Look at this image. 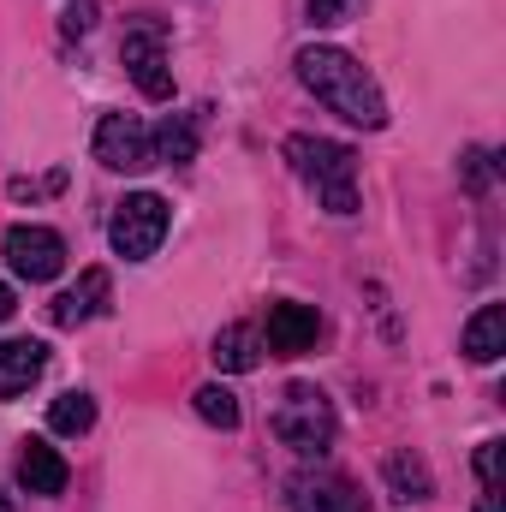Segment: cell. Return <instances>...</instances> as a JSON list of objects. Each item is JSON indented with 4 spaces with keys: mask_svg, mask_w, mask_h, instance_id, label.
<instances>
[{
    "mask_svg": "<svg viewBox=\"0 0 506 512\" xmlns=\"http://www.w3.org/2000/svg\"><path fill=\"white\" fill-rule=\"evenodd\" d=\"M298 78H304V90L328 114H340V120H352V126H364V131L387 126V102H381L376 78L346 48H298Z\"/></svg>",
    "mask_w": 506,
    "mask_h": 512,
    "instance_id": "6da1fadb",
    "label": "cell"
},
{
    "mask_svg": "<svg viewBox=\"0 0 506 512\" xmlns=\"http://www.w3.org/2000/svg\"><path fill=\"white\" fill-rule=\"evenodd\" d=\"M286 161L304 185H316L328 215H358V155L346 143L298 131V137H286Z\"/></svg>",
    "mask_w": 506,
    "mask_h": 512,
    "instance_id": "7a4b0ae2",
    "label": "cell"
},
{
    "mask_svg": "<svg viewBox=\"0 0 506 512\" xmlns=\"http://www.w3.org/2000/svg\"><path fill=\"white\" fill-rule=\"evenodd\" d=\"M274 435L292 453H304V459L328 453L334 447V405H328V393L310 382H292L280 393V405H274Z\"/></svg>",
    "mask_w": 506,
    "mask_h": 512,
    "instance_id": "3957f363",
    "label": "cell"
},
{
    "mask_svg": "<svg viewBox=\"0 0 506 512\" xmlns=\"http://www.w3.org/2000/svg\"><path fill=\"white\" fill-rule=\"evenodd\" d=\"M167 203L155 197V191H131L126 203L114 209V221H108V239H114V251L126 256V262H149V256L161 251V239H167Z\"/></svg>",
    "mask_w": 506,
    "mask_h": 512,
    "instance_id": "277c9868",
    "label": "cell"
},
{
    "mask_svg": "<svg viewBox=\"0 0 506 512\" xmlns=\"http://www.w3.org/2000/svg\"><path fill=\"white\" fill-rule=\"evenodd\" d=\"M120 60H126L131 84H137L149 102H167V96H173V72H167V30H161V24H131L126 42H120Z\"/></svg>",
    "mask_w": 506,
    "mask_h": 512,
    "instance_id": "5b68a950",
    "label": "cell"
},
{
    "mask_svg": "<svg viewBox=\"0 0 506 512\" xmlns=\"http://www.w3.org/2000/svg\"><path fill=\"white\" fill-rule=\"evenodd\" d=\"M96 161L108 173H143L155 167V143H149V126L137 114H102L96 120Z\"/></svg>",
    "mask_w": 506,
    "mask_h": 512,
    "instance_id": "8992f818",
    "label": "cell"
},
{
    "mask_svg": "<svg viewBox=\"0 0 506 512\" xmlns=\"http://www.w3.org/2000/svg\"><path fill=\"white\" fill-rule=\"evenodd\" d=\"M6 268H12L18 280L42 286V280H54V274L66 268V239H60L54 227H12V233H6Z\"/></svg>",
    "mask_w": 506,
    "mask_h": 512,
    "instance_id": "52a82bcc",
    "label": "cell"
},
{
    "mask_svg": "<svg viewBox=\"0 0 506 512\" xmlns=\"http://www.w3.org/2000/svg\"><path fill=\"white\" fill-rule=\"evenodd\" d=\"M322 334V316L310 304H268V322H262V340L274 358H304Z\"/></svg>",
    "mask_w": 506,
    "mask_h": 512,
    "instance_id": "ba28073f",
    "label": "cell"
},
{
    "mask_svg": "<svg viewBox=\"0 0 506 512\" xmlns=\"http://www.w3.org/2000/svg\"><path fill=\"white\" fill-rule=\"evenodd\" d=\"M292 512H370L346 477H292Z\"/></svg>",
    "mask_w": 506,
    "mask_h": 512,
    "instance_id": "9c48e42d",
    "label": "cell"
},
{
    "mask_svg": "<svg viewBox=\"0 0 506 512\" xmlns=\"http://www.w3.org/2000/svg\"><path fill=\"white\" fill-rule=\"evenodd\" d=\"M102 304H108V268H84L78 286H66V292L48 304V316H54L60 328H78V322L102 316Z\"/></svg>",
    "mask_w": 506,
    "mask_h": 512,
    "instance_id": "30bf717a",
    "label": "cell"
},
{
    "mask_svg": "<svg viewBox=\"0 0 506 512\" xmlns=\"http://www.w3.org/2000/svg\"><path fill=\"white\" fill-rule=\"evenodd\" d=\"M42 370H48V346L42 340H0V399H18Z\"/></svg>",
    "mask_w": 506,
    "mask_h": 512,
    "instance_id": "8fae6325",
    "label": "cell"
},
{
    "mask_svg": "<svg viewBox=\"0 0 506 512\" xmlns=\"http://www.w3.org/2000/svg\"><path fill=\"white\" fill-rule=\"evenodd\" d=\"M66 459L48 447V441H24V453H18V483L30 489V495H66Z\"/></svg>",
    "mask_w": 506,
    "mask_h": 512,
    "instance_id": "7c38bea8",
    "label": "cell"
},
{
    "mask_svg": "<svg viewBox=\"0 0 506 512\" xmlns=\"http://www.w3.org/2000/svg\"><path fill=\"white\" fill-rule=\"evenodd\" d=\"M501 352H506V304H483L465 322V358L471 364H495Z\"/></svg>",
    "mask_w": 506,
    "mask_h": 512,
    "instance_id": "4fadbf2b",
    "label": "cell"
},
{
    "mask_svg": "<svg viewBox=\"0 0 506 512\" xmlns=\"http://www.w3.org/2000/svg\"><path fill=\"white\" fill-rule=\"evenodd\" d=\"M381 471H387L393 501H429V495H435V477H429V465H423L417 453H393Z\"/></svg>",
    "mask_w": 506,
    "mask_h": 512,
    "instance_id": "5bb4252c",
    "label": "cell"
},
{
    "mask_svg": "<svg viewBox=\"0 0 506 512\" xmlns=\"http://www.w3.org/2000/svg\"><path fill=\"white\" fill-rule=\"evenodd\" d=\"M149 143H155V161H167V167L197 161V126H191L185 114H173L161 131H149Z\"/></svg>",
    "mask_w": 506,
    "mask_h": 512,
    "instance_id": "9a60e30c",
    "label": "cell"
},
{
    "mask_svg": "<svg viewBox=\"0 0 506 512\" xmlns=\"http://www.w3.org/2000/svg\"><path fill=\"white\" fill-rule=\"evenodd\" d=\"M48 423H54V435H90L96 429V399L72 387V393H60L48 405Z\"/></svg>",
    "mask_w": 506,
    "mask_h": 512,
    "instance_id": "2e32d148",
    "label": "cell"
},
{
    "mask_svg": "<svg viewBox=\"0 0 506 512\" xmlns=\"http://www.w3.org/2000/svg\"><path fill=\"white\" fill-rule=\"evenodd\" d=\"M215 364L221 370H256V328H245V322H233V328H221L215 334Z\"/></svg>",
    "mask_w": 506,
    "mask_h": 512,
    "instance_id": "e0dca14e",
    "label": "cell"
},
{
    "mask_svg": "<svg viewBox=\"0 0 506 512\" xmlns=\"http://www.w3.org/2000/svg\"><path fill=\"white\" fill-rule=\"evenodd\" d=\"M197 417L203 423H215V429H239V393L233 387H221V382H209V387H197Z\"/></svg>",
    "mask_w": 506,
    "mask_h": 512,
    "instance_id": "ac0fdd59",
    "label": "cell"
},
{
    "mask_svg": "<svg viewBox=\"0 0 506 512\" xmlns=\"http://www.w3.org/2000/svg\"><path fill=\"white\" fill-rule=\"evenodd\" d=\"M90 24H96V0H72V6L60 12V30H66V36H84Z\"/></svg>",
    "mask_w": 506,
    "mask_h": 512,
    "instance_id": "d6986e66",
    "label": "cell"
},
{
    "mask_svg": "<svg viewBox=\"0 0 506 512\" xmlns=\"http://www.w3.org/2000/svg\"><path fill=\"white\" fill-rule=\"evenodd\" d=\"M477 477H483V489H501V441L477 447Z\"/></svg>",
    "mask_w": 506,
    "mask_h": 512,
    "instance_id": "ffe728a7",
    "label": "cell"
},
{
    "mask_svg": "<svg viewBox=\"0 0 506 512\" xmlns=\"http://www.w3.org/2000/svg\"><path fill=\"white\" fill-rule=\"evenodd\" d=\"M346 12H352V0H310V24H346Z\"/></svg>",
    "mask_w": 506,
    "mask_h": 512,
    "instance_id": "44dd1931",
    "label": "cell"
},
{
    "mask_svg": "<svg viewBox=\"0 0 506 512\" xmlns=\"http://www.w3.org/2000/svg\"><path fill=\"white\" fill-rule=\"evenodd\" d=\"M465 161H471V167H465V173H471V185L483 191V185H489V155H483V149H471Z\"/></svg>",
    "mask_w": 506,
    "mask_h": 512,
    "instance_id": "7402d4cb",
    "label": "cell"
},
{
    "mask_svg": "<svg viewBox=\"0 0 506 512\" xmlns=\"http://www.w3.org/2000/svg\"><path fill=\"white\" fill-rule=\"evenodd\" d=\"M12 310H18V298H12V286H6V280H0V322H6V316H12Z\"/></svg>",
    "mask_w": 506,
    "mask_h": 512,
    "instance_id": "603a6c76",
    "label": "cell"
},
{
    "mask_svg": "<svg viewBox=\"0 0 506 512\" xmlns=\"http://www.w3.org/2000/svg\"><path fill=\"white\" fill-rule=\"evenodd\" d=\"M477 512H501V489H483V507Z\"/></svg>",
    "mask_w": 506,
    "mask_h": 512,
    "instance_id": "cb8c5ba5",
    "label": "cell"
},
{
    "mask_svg": "<svg viewBox=\"0 0 506 512\" xmlns=\"http://www.w3.org/2000/svg\"><path fill=\"white\" fill-rule=\"evenodd\" d=\"M0 512H12V501H6V495H0Z\"/></svg>",
    "mask_w": 506,
    "mask_h": 512,
    "instance_id": "d4e9b609",
    "label": "cell"
}]
</instances>
